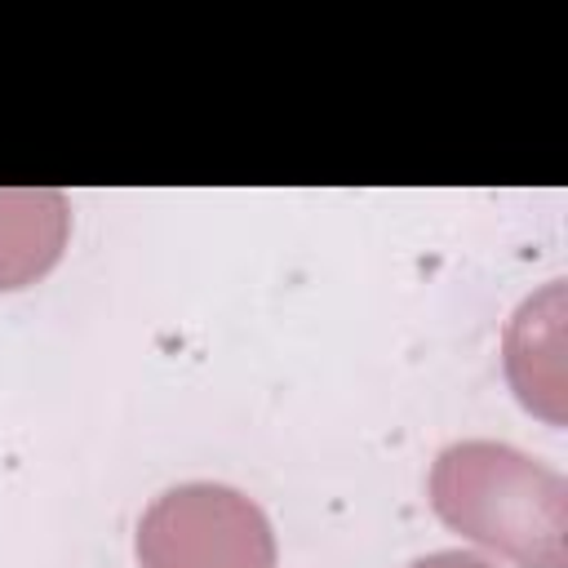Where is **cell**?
Segmentation results:
<instances>
[{
    "mask_svg": "<svg viewBox=\"0 0 568 568\" xmlns=\"http://www.w3.org/2000/svg\"><path fill=\"white\" fill-rule=\"evenodd\" d=\"M430 506L453 532L519 568L568 564V484L510 444H448L430 466Z\"/></svg>",
    "mask_w": 568,
    "mask_h": 568,
    "instance_id": "1",
    "label": "cell"
},
{
    "mask_svg": "<svg viewBox=\"0 0 568 568\" xmlns=\"http://www.w3.org/2000/svg\"><path fill=\"white\" fill-rule=\"evenodd\" d=\"M142 568H275V532L253 497L226 484H178L138 519Z\"/></svg>",
    "mask_w": 568,
    "mask_h": 568,
    "instance_id": "2",
    "label": "cell"
},
{
    "mask_svg": "<svg viewBox=\"0 0 568 568\" xmlns=\"http://www.w3.org/2000/svg\"><path fill=\"white\" fill-rule=\"evenodd\" d=\"M71 209L62 191H0V288L40 280L67 248Z\"/></svg>",
    "mask_w": 568,
    "mask_h": 568,
    "instance_id": "3",
    "label": "cell"
},
{
    "mask_svg": "<svg viewBox=\"0 0 568 568\" xmlns=\"http://www.w3.org/2000/svg\"><path fill=\"white\" fill-rule=\"evenodd\" d=\"M408 568H497V564H488L484 555H470V550H435V555L413 559Z\"/></svg>",
    "mask_w": 568,
    "mask_h": 568,
    "instance_id": "4",
    "label": "cell"
}]
</instances>
